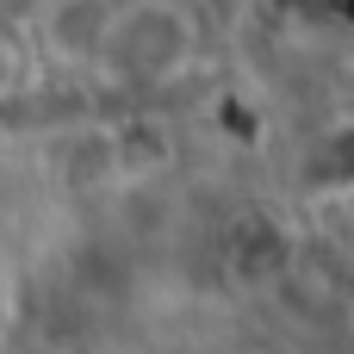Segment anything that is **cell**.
Returning a JSON list of instances; mask_svg holds the SVG:
<instances>
[{
    "label": "cell",
    "mask_w": 354,
    "mask_h": 354,
    "mask_svg": "<svg viewBox=\"0 0 354 354\" xmlns=\"http://www.w3.org/2000/svg\"><path fill=\"white\" fill-rule=\"evenodd\" d=\"M199 31L193 12L174 0H124L106 25V44L93 56V68H106L112 81H168L187 68Z\"/></svg>",
    "instance_id": "6da1fadb"
},
{
    "label": "cell",
    "mask_w": 354,
    "mask_h": 354,
    "mask_svg": "<svg viewBox=\"0 0 354 354\" xmlns=\"http://www.w3.org/2000/svg\"><path fill=\"white\" fill-rule=\"evenodd\" d=\"M112 12H118V0H56V6H50L44 37H50V50H56V56H68V62H93V56H100V44H106Z\"/></svg>",
    "instance_id": "7a4b0ae2"
},
{
    "label": "cell",
    "mask_w": 354,
    "mask_h": 354,
    "mask_svg": "<svg viewBox=\"0 0 354 354\" xmlns=\"http://www.w3.org/2000/svg\"><path fill=\"white\" fill-rule=\"evenodd\" d=\"M25 6H31V0H0V12H25Z\"/></svg>",
    "instance_id": "3957f363"
}]
</instances>
